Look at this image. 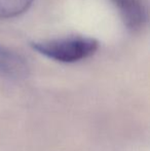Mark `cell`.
Returning a JSON list of instances; mask_svg holds the SVG:
<instances>
[{
    "label": "cell",
    "mask_w": 150,
    "mask_h": 151,
    "mask_svg": "<svg viewBox=\"0 0 150 151\" xmlns=\"http://www.w3.org/2000/svg\"><path fill=\"white\" fill-rule=\"evenodd\" d=\"M28 73L26 60L18 52L0 44V75L11 79H23Z\"/></svg>",
    "instance_id": "3957f363"
},
{
    "label": "cell",
    "mask_w": 150,
    "mask_h": 151,
    "mask_svg": "<svg viewBox=\"0 0 150 151\" xmlns=\"http://www.w3.org/2000/svg\"><path fill=\"white\" fill-rule=\"evenodd\" d=\"M33 0H0V19H8L24 14Z\"/></svg>",
    "instance_id": "277c9868"
},
{
    "label": "cell",
    "mask_w": 150,
    "mask_h": 151,
    "mask_svg": "<svg viewBox=\"0 0 150 151\" xmlns=\"http://www.w3.org/2000/svg\"><path fill=\"white\" fill-rule=\"evenodd\" d=\"M31 46L40 55L61 63H75L96 52L99 42L84 36H67L63 38L32 42Z\"/></svg>",
    "instance_id": "6da1fadb"
},
{
    "label": "cell",
    "mask_w": 150,
    "mask_h": 151,
    "mask_svg": "<svg viewBox=\"0 0 150 151\" xmlns=\"http://www.w3.org/2000/svg\"><path fill=\"white\" fill-rule=\"evenodd\" d=\"M122 22L132 32L141 31L147 22L146 6L142 0H112Z\"/></svg>",
    "instance_id": "7a4b0ae2"
}]
</instances>
